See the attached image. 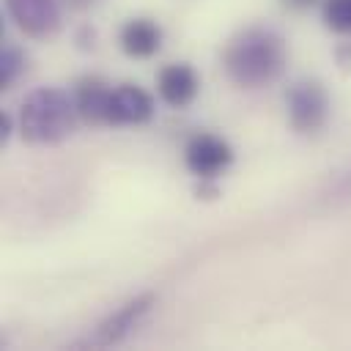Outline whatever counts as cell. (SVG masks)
Wrapping results in <instances>:
<instances>
[{"mask_svg":"<svg viewBox=\"0 0 351 351\" xmlns=\"http://www.w3.org/2000/svg\"><path fill=\"white\" fill-rule=\"evenodd\" d=\"M154 115V99L137 85H121L112 88L110 93V107H107V123L112 126H137L151 121Z\"/></svg>","mask_w":351,"mask_h":351,"instance_id":"cell-5","label":"cell"},{"mask_svg":"<svg viewBox=\"0 0 351 351\" xmlns=\"http://www.w3.org/2000/svg\"><path fill=\"white\" fill-rule=\"evenodd\" d=\"M162 47V27L151 19H129L121 27V49L129 58H151Z\"/></svg>","mask_w":351,"mask_h":351,"instance_id":"cell-9","label":"cell"},{"mask_svg":"<svg viewBox=\"0 0 351 351\" xmlns=\"http://www.w3.org/2000/svg\"><path fill=\"white\" fill-rule=\"evenodd\" d=\"M8 134H11V118L3 112V115H0V143H5Z\"/></svg>","mask_w":351,"mask_h":351,"instance_id":"cell-13","label":"cell"},{"mask_svg":"<svg viewBox=\"0 0 351 351\" xmlns=\"http://www.w3.org/2000/svg\"><path fill=\"white\" fill-rule=\"evenodd\" d=\"M110 93L112 88H107L101 80L88 77L77 85L74 101H77V112L85 123H107V107H110Z\"/></svg>","mask_w":351,"mask_h":351,"instance_id":"cell-10","label":"cell"},{"mask_svg":"<svg viewBox=\"0 0 351 351\" xmlns=\"http://www.w3.org/2000/svg\"><path fill=\"white\" fill-rule=\"evenodd\" d=\"M230 162H233V151L217 134H197L184 148V165H186V170L195 173L203 181L219 176L222 170H228Z\"/></svg>","mask_w":351,"mask_h":351,"instance_id":"cell-4","label":"cell"},{"mask_svg":"<svg viewBox=\"0 0 351 351\" xmlns=\"http://www.w3.org/2000/svg\"><path fill=\"white\" fill-rule=\"evenodd\" d=\"M324 22L335 33H351V0H326Z\"/></svg>","mask_w":351,"mask_h":351,"instance_id":"cell-11","label":"cell"},{"mask_svg":"<svg viewBox=\"0 0 351 351\" xmlns=\"http://www.w3.org/2000/svg\"><path fill=\"white\" fill-rule=\"evenodd\" d=\"M19 71H22V52L14 47H5L0 55V88H11Z\"/></svg>","mask_w":351,"mask_h":351,"instance_id":"cell-12","label":"cell"},{"mask_svg":"<svg viewBox=\"0 0 351 351\" xmlns=\"http://www.w3.org/2000/svg\"><path fill=\"white\" fill-rule=\"evenodd\" d=\"M14 22L33 38H47L60 25L58 0H5Z\"/></svg>","mask_w":351,"mask_h":351,"instance_id":"cell-6","label":"cell"},{"mask_svg":"<svg viewBox=\"0 0 351 351\" xmlns=\"http://www.w3.org/2000/svg\"><path fill=\"white\" fill-rule=\"evenodd\" d=\"M77 101L60 88L33 90L19 112V132L33 145H52L66 140L77 123Z\"/></svg>","mask_w":351,"mask_h":351,"instance_id":"cell-2","label":"cell"},{"mask_svg":"<svg viewBox=\"0 0 351 351\" xmlns=\"http://www.w3.org/2000/svg\"><path fill=\"white\" fill-rule=\"evenodd\" d=\"M329 96L315 80H302L288 90V121L296 132H315L326 123Z\"/></svg>","mask_w":351,"mask_h":351,"instance_id":"cell-3","label":"cell"},{"mask_svg":"<svg viewBox=\"0 0 351 351\" xmlns=\"http://www.w3.org/2000/svg\"><path fill=\"white\" fill-rule=\"evenodd\" d=\"M285 69V44L274 30L247 27L225 49V71L236 85L261 88Z\"/></svg>","mask_w":351,"mask_h":351,"instance_id":"cell-1","label":"cell"},{"mask_svg":"<svg viewBox=\"0 0 351 351\" xmlns=\"http://www.w3.org/2000/svg\"><path fill=\"white\" fill-rule=\"evenodd\" d=\"M151 304H154V293H143V296L126 302L121 310H115L110 318H104V321L99 324V329H96V335L90 337V343H93V346H112V343H121V340L143 321V315L151 310Z\"/></svg>","mask_w":351,"mask_h":351,"instance_id":"cell-7","label":"cell"},{"mask_svg":"<svg viewBox=\"0 0 351 351\" xmlns=\"http://www.w3.org/2000/svg\"><path fill=\"white\" fill-rule=\"evenodd\" d=\"M156 90L165 104L170 107H186L197 96V74L186 63H170L156 77Z\"/></svg>","mask_w":351,"mask_h":351,"instance_id":"cell-8","label":"cell"},{"mask_svg":"<svg viewBox=\"0 0 351 351\" xmlns=\"http://www.w3.org/2000/svg\"><path fill=\"white\" fill-rule=\"evenodd\" d=\"M288 5H293V8H304V5H310L313 0H285Z\"/></svg>","mask_w":351,"mask_h":351,"instance_id":"cell-14","label":"cell"}]
</instances>
